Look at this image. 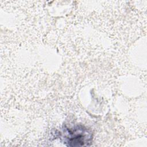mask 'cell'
I'll list each match as a JSON object with an SVG mask.
<instances>
[{"label":"cell","instance_id":"1","mask_svg":"<svg viewBox=\"0 0 147 147\" xmlns=\"http://www.w3.org/2000/svg\"><path fill=\"white\" fill-rule=\"evenodd\" d=\"M60 136L64 144L71 147L90 146L92 139V132L82 125L65 127Z\"/></svg>","mask_w":147,"mask_h":147}]
</instances>
